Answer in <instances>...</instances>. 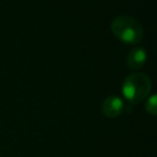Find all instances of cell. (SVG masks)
<instances>
[{"mask_svg":"<svg viewBox=\"0 0 157 157\" xmlns=\"http://www.w3.org/2000/svg\"><path fill=\"white\" fill-rule=\"evenodd\" d=\"M151 80L144 72H132L123 82L121 91L130 103H139L148 97L151 92Z\"/></svg>","mask_w":157,"mask_h":157,"instance_id":"cell-2","label":"cell"},{"mask_svg":"<svg viewBox=\"0 0 157 157\" xmlns=\"http://www.w3.org/2000/svg\"><path fill=\"white\" fill-rule=\"evenodd\" d=\"M147 53L142 47L132 48L126 56V66L130 70H139L146 63Z\"/></svg>","mask_w":157,"mask_h":157,"instance_id":"cell-4","label":"cell"},{"mask_svg":"<svg viewBox=\"0 0 157 157\" xmlns=\"http://www.w3.org/2000/svg\"><path fill=\"white\" fill-rule=\"evenodd\" d=\"M123 109H124V102L119 96L115 94L107 97L101 105V110L103 115L107 118H115L120 115Z\"/></svg>","mask_w":157,"mask_h":157,"instance_id":"cell-3","label":"cell"},{"mask_svg":"<svg viewBox=\"0 0 157 157\" xmlns=\"http://www.w3.org/2000/svg\"><path fill=\"white\" fill-rule=\"evenodd\" d=\"M145 109L151 115H156L157 114V96L156 94H151L147 98V102L145 104Z\"/></svg>","mask_w":157,"mask_h":157,"instance_id":"cell-5","label":"cell"},{"mask_svg":"<svg viewBox=\"0 0 157 157\" xmlns=\"http://www.w3.org/2000/svg\"><path fill=\"white\" fill-rule=\"evenodd\" d=\"M110 29L119 40L126 44H137L144 37V28L141 23L128 15L117 16L110 23Z\"/></svg>","mask_w":157,"mask_h":157,"instance_id":"cell-1","label":"cell"}]
</instances>
